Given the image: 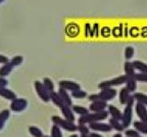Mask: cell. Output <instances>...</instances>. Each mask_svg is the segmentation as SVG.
I'll use <instances>...</instances> for the list:
<instances>
[{
  "label": "cell",
  "mask_w": 147,
  "mask_h": 137,
  "mask_svg": "<svg viewBox=\"0 0 147 137\" xmlns=\"http://www.w3.org/2000/svg\"><path fill=\"white\" fill-rule=\"evenodd\" d=\"M108 112L107 111H102V112H90L89 114L85 116H81L79 118L78 124H87L89 125L90 123H94V122H102L108 118Z\"/></svg>",
  "instance_id": "1"
},
{
  "label": "cell",
  "mask_w": 147,
  "mask_h": 137,
  "mask_svg": "<svg viewBox=\"0 0 147 137\" xmlns=\"http://www.w3.org/2000/svg\"><path fill=\"white\" fill-rule=\"evenodd\" d=\"M51 121L54 125H57L60 129H63L67 132L75 133L76 131H78V125H76L75 122H71L69 120H65L64 118H60L58 116H52Z\"/></svg>",
  "instance_id": "2"
},
{
  "label": "cell",
  "mask_w": 147,
  "mask_h": 137,
  "mask_svg": "<svg viewBox=\"0 0 147 137\" xmlns=\"http://www.w3.org/2000/svg\"><path fill=\"white\" fill-rule=\"evenodd\" d=\"M135 103V98L134 96L131 95V97L129 98L128 102H127L126 106H125L124 113H123V120L122 123L125 126V128H128L129 126L131 125L132 119H133V105Z\"/></svg>",
  "instance_id": "3"
},
{
  "label": "cell",
  "mask_w": 147,
  "mask_h": 137,
  "mask_svg": "<svg viewBox=\"0 0 147 137\" xmlns=\"http://www.w3.org/2000/svg\"><path fill=\"white\" fill-rule=\"evenodd\" d=\"M129 77L127 75H122L119 76V77H115L113 79H110V80L102 81L98 84L99 89H103L106 87H115V86H119V85L126 84L127 81H128Z\"/></svg>",
  "instance_id": "4"
},
{
  "label": "cell",
  "mask_w": 147,
  "mask_h": 137,
  "mask_svg": "<svg viewBox=\"0 0 147 137\" xmlns=\"http://www.w3.org/2000/svg\"><path fill=\"white\" fill-rule=\"evenodd\" d=\"M34 87L37 94L39 96V98L42 101H44V102H49L50 101V92L45 87L43 82H41V81H35Z\"/></svg>",
  "instance_id": "5"
},
{
  "label": "cell",
  "mask_w": 147,
  "mask_h": 137,
  "mask_svg": "<svg viewBox=\"0 0 147 137\" xmlns=\"http://www.w3.org/2000/svg\"><path fill=\"white\" fill-rule=\"evenodd\" d=\"M27 107H28V100L26 98H18V97H16L10 103V111H12L14 113H22Z\"/></svg>",
  "instance_id": "6"
},
{
  "label": "cell",
  "mask_w": 147,
  "mask_h": 137,
  "mask_svg": "<svg viewBox=\"0 0 147 137\" xmlns=\"http://www.w3.org/2000/svg\"><path fill=\"white\" fill-rule=\"evenodd\" d=\"M90 130H92L93 132H110L113 130V127L109 125L108 123H103V122H94V123L89 124Z\"/></svg>",
  "instance_id": "7"
},
{
  "label": "cell",
  "mask_w": 147,
  "mask_h": 137,
  "mask_svg": "<svg viewBox=\"0 0 147 137\" xmlns=\"http://www.w3.org/2000/svg\"><path fill=\"white\" fill-rule=\"evenodd\" d=\"M100 93L99 94V97H100L101 100L103 101H108V100H113L117 96V90L113 88V87H106L103 89H100Z\"/></svg>",
  "instance_id": "8"
},
{
  "label": "cell",
  "mask_w": 147,
  "mask_h": 137,
  "mask_svg": "<svg viewBox=\"0 0 147 137\" xmlns=\"http://www.w3.org/2000/svg\"><path fill=\"white\" fill-rule=\"evenodd\" d=\"M59 85V88L62 89H65L67 91L73 92L75 90H78L81 88L80 84H78L77 82H74V81H69V80H61L58 83Z\"/></svg>",
  "instance_id": "9"
},
{
  "label": "cell",
  "mask_w": 147,
  "mask_h": 137,
  "mask_svg": "<svg viewBox=\"0 0 147 137\" xmlns=\"http://www.w3.org/2000/svg\"><path fill=\"white\" fill-rule=\"evenodd\" d=\"M135 111L139 120L147 123V106L143 103L137 102L135 104Z\"/></svg>",
  "instance_id": "10"
},
{
  "label": "cell",
  "mask_w": 147,
  "mask_h": 137,
  "mask_svg": "<svg viewBox=\"0 0 147 137\" xmlns=\"http://www.w3.org/2000/svg\"><path fill=\"white\" fill-rule=\"evenodd\" d=\"M108 104L107 101H103V100H97V101H93V102L90 103L89 105V111L90 112L96 113V112H102V111H106Z\"/></svg>",
  "instance_id": "11"
},
{
  "label": "cell",
  "mask_w": 147,
  "mask_h": 137,
  "mask_svg": "<svg viewBox=\"0 0 147 137\" xmlns=\"http://www.w3.org/2000/svg\"><path fill=\"white\" fill-rule=\"evenodd\" d=\"M60 112H61V115L65 120H69L71 122H75L76 118H75V113H74L71 106H69V105H63V106L60 107Z\"/></svg>",
  "instance_id": "12"
},
{
  "label": "cell",
  "mask_w": 147,
  "mask_h": 137,
  "mask_svg": "<svg viewBox=\"0 0 147 137\" xmlns=\"http://www.w3.org/2000/svg\"><path fill=\"white\" fill-rule=\"evenodd\" d=\"M0 96L4 99L12 101L16 98V93H14L12 90L8 89L7 87H2V88H0Z\"/></svg>",
  "instance_id": "13"
},
{
  "label": "cell",
  "mask_w": 147,
  "mask_h": 137,
  "mask_svg": "<svg viewBox=\"0 0 147 137\" xmlns=\"http://www.w3.org/2000/svg\"><path fill=\"white\" fill-rule=\"evenodd\" d=\"M107 112L108 114L111 116V118H115V119H117L119 121L123 120V113L121 112V110H119L117 106H115L113 104H108L107 106Z\"/></svg>",
  "instance_id": "14"
},
{
  "label": "cell",
  "mask_w": 147,
  "mask_h": 137,
  "mask_svg": "<svg viewBox=\"0 0 147 137\" xmlns=\"http://www.w3.org/2000/svg\"><path fill=\"white\" fill-rule=\"evenodd\" d=\"M131 95H132L131 92L127 89V87H124V88H122V89L119 90V103H121V104L126 105L127 102H128V100H129V98L131 97Z\"/></svg>",
  "instance_id": "15"
},
{
  "label": "cell",
  "mask_w": 147,
  "mask_h": 137,
  "mask_svg": "<svg viewBox=\"0 0 147 137\" xmlns=\"http://www.w3.org/2000/svg\"><path fill=\"white\" fill-rule=\"evenodd\" d=\"M58 93H59L60 97H61L62 101L64 102L65 105H69V106H73V100H71V94L67 91L65 89H62V88H59L58 90Z\"/></svg>",
  "instance_id": "16"
},
{
  "label": "cell",
  "mask_w": 147,
  "mask_h": 137,
  "mask_svg": "<svg viewBox=\"0 0 147 137\" xmlns=\"http://www.w3.org/2000/svg\"><path fill=\"white\" fill-rule=\"evenodd\" d=\"M108 124L113 127V129H115V130L117 131V132H123V131L126 130L125 126L123 125L122 121H119V120H117V119H115V118H110V119L108 120Z\"/></svg>",
  "instance_id": "17"
},
{
  "label": "cell",
  "mask_w": 147,
  "mask_h": 137,
  "mask_svg": "<svg viewBox=\"0 0 147 137\" xmlns=\"http://www.w3.org/2000/svg\"><path fill=\"white\" fill-rule=\"evenodd\" d=\"M50 101H52V102L54 103V105H56V106L59 107V109L61 106H63V105H65L63 101H62L59 93H58V92H55V91L50 92Z\"/></svg>",
  "instance_id": "18"
},
{
  "label": "cell",
  "mask_w": 147,
  "mask_h": 137,
  "mask_svg": "<svg viewBox=\"0 0 147 137\" xmlns=\"http://www.w3.org/2000/svg\"><path fill=\"white\" fill-rule=\"evenodd\" d=\"M10 117V110H3L0 112V131L4 128L5 123Z\"/></svg>",
  "instance_id": "19"
},
{
  "label": "cell",
  "mask_w": 147,
  "mask_h": 137,
  "mask_svg": "<svg viewBox=\"0 0 147 137\" xmlns=\"http://www.w3.org/2000/svg\"><path fill=\"white\" fill-rule=\"evenodd\" d=\"M13 70V66L10 64V62H6L3 64L0 68V77H7L8 75H10Z\"/></svg>",
  "instance_id": "20"
},
{
  "label": "cell",
  "mask_w": 147,
  "mask_h": 137,
  "mask_svg": "<svg viewBox=\"0 0 147 137\" xmlns=\"http://www.w3.org/2000/svg\"><path fill=\"white\" fill-rule=\"evenodd\" d=\"M124 70H125V75H127L128 77H133L135 75V66H134L133 62L127 60L124 64Z\"/></svg>",
  "instance_id": "21"
},
{
  "label": "cell",
  "mask_w": 147,
  "mask_h": 137,
  "mask_svg": "<svg viewBox=\"0 0 147 137\" xmlns=\"http://www.w3.org/2000/svg\"><path fill=\"white\" fill-rule=\"evenodd\" d=\"M133 126H134V128H135L139 133L147 134V123L139 120V121H134Z\"/></svg>",
  "instance_id": "22"
},
{
  "label": "cell",
  "mask_w": 147,
  "mask_h": 137,
  "mask_svg": "<svg viewBox=\"0 0 147 137\" xmlns=\"http://www.w3.org/2000/svg\"><path fill=\"white\" fill-rule=\"evenodd\" d=\"M71 109H73V111H74V113L75 114H77V115H79V116H85V115H87V114H89L90 113V111H89V109H87V107H85V106H82V105H74L73 104V106H71Z\"/></svg>",
  "instance_id": "23"
},
{
  "label": "cell",
  "mask_w": 147,
  "mask_h": 137,
  "mask_svg": "<svg viewBox=\"0 0 147 137\" xmlns=\"http://www.w3.org/2000/svg\"><path fill=\"white\" fill-rule=\"evenodd\" d=\"M133 64L135 66V70H137L138 73H144L147 74V64L140 60H134Z\"/></svg>",
  "instance_id": "24"
},
{
  "label": "cell",
  "mask_w": 147,
  "mask_h": 137,
  "mask_svg": "<svg viewBox=\"0 0 147 137\" xmlns=\"http://www.w3.org/2000/svg\"><path fill=\"white\" fill-rule=\"evenodd\" d=\"M126 87L131 93L135 92L136 89H137V81H136V79H134L133 77H129L128 81L126 83Z\"/></svg>",
  "instance_id": "25"
},
{
  "label": "cell",
  "mask_w": 147,
  "mask_h": 137,
  "mask_svg": "<svg viewBox=\"0 0 147 137\" xmlns=\"http://www.w3.org/2000/svg\"><path fill=\"white\" fill-rule=\"evenodd\" d=\"M28 130H29V133H30L33 137H43L44 136L43 131L40 128H38V127H36V126H30Z\"/></svg>",
  "instance_id": "26"
},
{
  "label": "cell",
  "mask_w": 147,
  "mask_h": 137,
  "mask_svg": "<svg viewBox=\"0 0 147 137\" xmlns=\"http://www.w3.org/2000/svg\"><path fill=\"white\" fill-rule=\"evenodd\" d=\"M134 98H135V101L137 102L143 103L147 106V95L144 93H141V92H136V93L133 94Z\"/></svg>",
  "instance_id": "27"
},
{
  "label": "cell",
  "mask_w": 147,
  "mask_h": 137,
  "mask_svg": "<svg viewBox=\"0 0 147 137\" xmlns=\"http://www.w3.org/2000/svg\"><path fill=\"white\" fill-rule=\"evenodd\" d=\"M71 96L73 98H76V99H83V98H86L88 95H87V92L80 88V89L71 92Z\"/></svg>",
  "instance_id": "28"
},
{
  "label": "cell",
  "mask_w": 147,
  "mask_h": 137,
  "mask_svg": "<svg viewBox=\"0 0 147 137\" xmlns=\"http://www.w3.org/2000/svg\"><path fill=\"white\" fill-rule=\"evenodd\" d=\"M24 60H25L24 56H22V55H16V56L12 57L11 60H9V62H10V64H11L13 68H16V66H21L24 62Z\"/></svg>",
  "instance_id": "29"
},
{
  "label": "cell",
  "mask_w": 147,
  "mask_h": 137,
  "mask_svg": "<svg viewBox=\"0 0 147 137\" xmlns=\"http://www.w3.org/2000/svg\"><path fill=\"white\" fill-rule=\"evenodd\" d=\"M134 54H135V49H134L133 46H127V47L125 48L124 55H125V58H126L127 60H132Z\"/></svg>",
  "instance_id": "30"
},
{
  "label": "cell",
  "mask_w": 147,
  "mask_h": 137,
  "mask_svg": "<svg viewBox=\"0 0 147 137\" xmlns=\"http://www.w3.org/2000/svg\"><path fill=\"white\" fill-rule=\"evenodd\" d=\"M43 84L45 85V87L48 89V91L49 92H52V91H54V88H55V86H54V83H53V81L51 80L50 78H48V77H45L43 79Z\"/></svg>",
  "instance_id": "31"
},
{
  "label": "cell",
  "mask_w": 147,
  "mask_h": 137,
  "mask_svg": "<svg viewBox=\"0 0 147 137\" xmlns=\"http://www.w3.org/2000/svg\"><path fill=\"white\" fill-rule=\"evenodd\" d=\"M50 136L51 137H63V136H62L61 129H60L57 125H54V124H53V126L51 127Z\"/></svg>",
  "instance_id": "32"
},
{
  "label": "cell",
  "mask_w": 147,
  "mask_h": 137,
  "mask_svg": "<svg viewBox=\"0 0 147 137\" xmlns=\"http://www.w3.org/2000/svg\"><path fill=\"white\" fill-rule=\"evenodd\" d=\"M78 131L80 134H90V128L89 125L87 124H78Z\"/></svg>",
  "instance_id": "33"
},
{
  "label": "cell",
  "mask_w": 147,
  "mask_h": 137,
  "mask_svg": "<svg viewBox=\"0 0 147 137\" xmlns=\"http://www.w3.org/2000/svg\"><path fill=\"white\" fill-rule=\"evenodd\" d=\"M124 134L126 137H139L140 136V133L138 132L135 128L134 129H126L124 131Z\"/></svg>",
  "instance_id": "34"
},
{
  "label": "cell",
  "mask_w": 147,
  "mask_h": 137,
  "mask_svg": "<svg viewBox=\"0 0 147 137\" xmlns=\"http://www.w3.org/2000/svg\"><path fill=\"white\" fill-rule=\"evenodd\" d=\"M134 79H136L137 82H144L147 83V74L144 73H136L135 75L133 76Z\"/></svg>",
  "instance_id": "35"
},
{
  "label": "cell",
  "mask_w": 147,
  "mask_h": 137,
  "mask_svg": "<svg viewBox=\"0 0 147 137\" xmlns=\"http://www.w3.org/2000/svg\"><path fill=\"white\" fill-rule=\"evenodd\" d=\"M88 99H89V101H91V102H93V101H97V100H101L98 93L97 94H90V95L88 96Z\"/></svg>",
  "instance_id": "36"
},
{
  "label": "cell",
  "mask_w": 147,
  "mask_h": 137,
  "mask_svg": "<svg viewBox=\"0 0 147 137\" xmlns=\"http://www.w3.org/2000/svg\"><path fill=\"white\" fill-rule=\"evenodd\" d=\"M8 85V80L4 77H0V88L6 87Z\"/></svg>",
  "instance_id": "37"
},
{
  "label": "cell",
  "mask_w": 147,
  "mask_h": 137,
  "mask_svg": "<svg viewBox=\"0 0 147 137\" xmlns=\"http://www.w3.org/2000/svg\"><path fill=\"white\" fill-rule=\"evenodd\" d=\"M6 62H9L8 57L5 56V55H3V54H0V64H6Z\"/></svg>",
  "instance_id": "38"
},
{
  "label": "cell",
  "mask_w": 147,
  "mask_h": 137,
  "mask_svg": "<svg viewBox=\"0 0 147 137\" xmlns=\"http://www.w3.org/2000/svg\"><path fill=\"white\" fill-rule=\"evenodd\" d=\"M90 136L91 137H103L102 135L98 134V132H91L90 133Z\"/></svg>",
  "instance_id": "39"
},
{
  "label": "cell",
  "mask_w": 147,
  "mask_h": 137,
  "mask_svg": "<svg viewBox=\"0 0 147 137\" xmlns=\"http://www.w3.org/2000/svg\"><path fill=\"white\" fill-rule=\"evenodd\" d=\"M113 137H123V134H122V132H117V134H115Z\"/></svg>",
  "instance_id": "40"
},
{
  "label": "cell",
  "mask_w": 147,
  "mask_h": 137,
  "mask_svg": "<svg viewBox=\"0 0 147 137\" xmlns=\"http://www.w3.org/2000/svg\"><path fill=\"white\" fill-rule=\"evenodd\" d=\"M81 137H91V136H90V134H82Z\"/></svg>",
  "instance_id": "41"
},
{
  "label": "cell",
  "mask_w": 147,
  "mask_h": 137,
  "mask_svg": "<svg viewBox=\"0 0 147 137\" xmlns=\"http://www.w3.org/2000/svg\"><path fill=\"white\" fill-rule=\"evenodd\" d=\"M69 137H79V136H78V134H75V133H74V134H71V136H69Z\"/></svg>",
  "instance_id": "42"
},
{
  "label": "cell",
  "mask_w": 147,
  "mask_h": 137,
  "mask_svg": "<svg viewBox=\"0 0 147 137\" xmlns=\"http://www.w3.org/2000/svg\"><path fill=\"white\" fill-rule=\"evenodd\" d=\"M4 1H5V0H0V4H1V3H3Z\"/></svg>",
  "instance_id": "43"
},
{
  "label": "cell",
  "mask_w": 147,
  "mask_h": 137,
  "mask_svg": "<svg viewBox=\"0 0 147 137\" xmlns=\"http://www.w3.org/2000/svg\"><path fill=\"white\" fill-rule=\"evenodd\" d=\"M43 137H51V136H50V135H44Z\"/></svg>",
  "instance_id": "44"
},
{
  "label": "cell",
  "mask_w": 147,
  "mask_h": 137,
  "mask_svg": "<svg viewBox=\"0 0 147 137\" xmlns=\"http://www.w3.org/2000/svg\"><path fill=\"white\" fill-rule=\"evenodd\" d=\"M139 137H142V136H139Z\"/></svg>",
  "instance_id": "45"
}]
</instances>
